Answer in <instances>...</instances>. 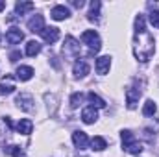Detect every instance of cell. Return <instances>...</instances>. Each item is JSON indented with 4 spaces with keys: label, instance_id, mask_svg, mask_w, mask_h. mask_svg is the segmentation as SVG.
Here are the masks:
<instances>
[{
    "label": "cell",
    "instance_id": "obj_31",
    "mask_svg": "<svg viewBox=\"0 0 159 157\" xmlns=\"http://www.w3.org/2000/svg\"><path fill=\"white\" fill-rule=\"evenodd\" d=\"M0 39H2V35H0Z\"/></svg>",
    "mask_w": 159,
    "mask_h": 157
},
{
    "label": "cell",
    "instance_id": "obj_4",
    "mask_svg": "<svg viewBox=\"0 0 159 157\" xmlns=\"http://www.w3.org/2000/svg\"><path fill=\"white\" fill-rule=\"evenodd\" d=\"M15 104H17V107H19V109H22V111H26V113L35 111L34 98H32V94H28V92H20V94H17Z\"/></svg>",
    "mask_w": 159,
    "mask_h": 157
},
{
    "label": "cell",
    "instance_id": "obj_27",
    "mask_svg": "<svg viewBox=\"0 0 159 157\" xmlns=\"http://www.w3.org/2000/svg\"><path fill=\"white\" fill-rule=\"evenodd\" d=\"M19 59H20V52H17V50H15V52H11V54H9V61H13V63H15V61H19Z\"/></svg>",
    "mask_w": 159,
    "mask_h": 157
},
{
    "label": "cell",
    "instance_id": "obj_21",
    "mask_svg": "<svg viewBox=\"0 0 159 157\" xmlns=\"http://www.w3.org/2000/svg\"><path fill=\"white\" fill-rule=\"evenodd\" d=\"M91 146H93V150L102 152V150H106V148H107V141H106L104 137H94V139L91 141Z\"/></svg>",
    "mask_w": 159,
    "mask_h": 157
},
{
    "label": "cell",
    "instance_id": "obj_11",
    "mask_svg": "<svg viewBox=\"0 0 159 157\" xmlns=\"http://www.w3.org/2000/svg\"><path fill=\"white\" fill-rule=\"evenodd\" d=\"M109 67H111V57L109 56H102L96 59V72L98 74H107L109 72Z\"/></svg>",
    "mask_w": 159,
    "mask_h": 157
},
{
    "label": "cell",
    "instance_id": "obj_16",
    "mask_svg": "<svg viewBox=\"0 0 159 157\" xmlns=\"http://www.w3.org/2000/svg\"><path fill=\"white\" fill-rule=\"evenodd\" d=\"M17 78L20 81H28V79L34 78V69L32 67H26V65H20L17 69Z\"/></svg>",
    "mask_w": 159,
    "mask_h": 157
},
{
    "label": "cell",
    "instance_id": "obj_13",
    "mask_svg": "<svg viewBox=\"0 0 159 157\" xmlns=\"http://www.w3.org/2000/svg\"><path fill=\"white\" fill-rule=\"evenodd\" d=\"M15 91V83H13V76H4L0 81V94H11Z\"/></svg>",
    "mask_w": 159,
    "mask_h": 157
},
{
    "label": "cell",
    "instance_id": "obj_24",
    "mask_svg": "<svg viewBox=\"0 0 159 157\" xmlns=\"http://www.w3.org/2000/svg\"><path fill=\"white\" fill-rule=\"evenodd\" d=\"M87 100L93 104V107H106V102H104L98 94H94V92H89V94H87Z\"/></svg>",
    "mask_w": 159,
    "mask_h": 157
},
{
    "label": "cell",
    "instance_id": "obj_15",
    "mask_svg": "<svg viewBox=\"0 0 159 157\" xmlns=\"http://www.w3.org/2000/svg\"><path fill=\"white\" fill-rule=\"evenodd\" d=\"M19 133H22V135H30L32 133V129H34V122L30 120V118H22L19 124H17V128H15Z\"/></svg>",
    "mask_w": 159,
    "mask_h": 157
},
{
    "label": "cell",
    "instance_id": "obj_2",
    "mask_svg": "<svg viewBox=\"0 0 159 157\" xmlns=\"http://www.w3.org/2000/svg\"><path fill=\"white\" fill-rule=\"evenodd\" d=\"M81 43L89 46V56H94L98 54V50L102 48V43H100V35L94 32V30H87L81 34Z\"/></svg>",
    "mask_w": 159,
    "mask_h": 157
},
{
    "label": "cell",
    "instance_id": "obj_28",
    "mask_svg": "<svg viewBox=\"0 0 159 157\" xmlns=\"http://www.w3.org/2000/svg\"><path fill=\"white\" fill-rule=\"evenodd\" d=\"M83 4H85L83 0H72V6L74 7H83Z\"/></svg>",
    "mask_w": 159,
    "mask_h": 157
},
{
    "label": "cell",
    "instance_id": "obj_14",
    "mask_svg": "<svg viewBox=\"0 0 159 157\" xmlns=\"http://www.w3.org/2000/svg\"><path fill=\"white\" fill-rule=\"evenodd\" d=\"M72 72H74L76 78H85L89 74V65L85 61H76L74 67H72Z\"/></svg>",
    "mask_w": 159,
    "mask_h": 157
},
{
    "label": "cell",
    "instance_id": "obj_1",
    "mask_svg": "<svg viewBox=\"0 0 159 157\" xmlns=\"http://www.w3.org/2000/svg\"><path fill=\"white\" fill-rule=\"evenodd\" d=\"M133 54H135L137 61H141V63H146V61L156 54V39H154V35L146 30L144 15H137V17H135Z\"/></svg>",
    "mask_w": 159,
    "mask_h": 157
},
{
    "label": "cell",
    "instance_id": "obj_18",
    "mask_svg": "<svg viewBox=\"0 0 159 157\" xmlns=\"http://www.w3.org/2000/svg\"><path fill=\"white\" fill-rule=\"evenodd\" d=\"M39 52H41V43H37V41H28V44H26V56L35 57Z\"/></svg>",
    "mask_w": 159,
    "mask_h": 157
},
{
    "label": "cell",
    "instance_id": "obj_5",
    "mask_svg": "<svg viewBox=\"0 0 159 157\" xmlns=\"http://www.w3.org/2000/svg\"><path fill=\"white\" fill-rule=\"evenodd\" d=\"M139 98H141V89H137V87H128L126 89V105H128V109H135L137 104H139Z\"/></svg>",
    "mask_w": 159,
    "mask_h": 157
},
{
    "label": "cell",
    "instance_id": "obj_7",
    "mask_svg": "<svg viewBox=\"0 0 159 157\" xmlns=\"http://www.w3.org/2000/svg\"><path fill=\"white\" fill-rule=\"evenodd\" d=\"M72 142L78 150H85L89 146V137H87L85 131H74L72 133Z\"/></svg>",
    "mask_w": 159,
    "mask_h": 157
},
{
    "label": "cell",
    "instance_id": "obj_9",
    "mask_svg": "<svg viewBox=\"0 0 159 157\" xmlns=\"http://www.w3.org/2000/svg\"><path fill=\"white\" fill-rule=\"evenodd\" d=\"M41 35H43V39L46 41L48 44H54L56 41L59 39V30H57V28H54V26H46V28L43 30V34H41Z\"/></svg>",
    "mask_w": 159,
    "mask_h": 157
},
{
    "label": "cell",
    "instance_id": "obj_17",
    "mask_svg": "<svg viewBox=\"0 0 159 157\" xmlns=\"http://www.w3.org/2000/svg\"><path fill=\"white\" fill-rule=\"evenodd\" d=\"M120 139H122V148H124V150H126V148H129V146H131V144L137 141L129 129H124V131L120 133Z\"/></svg>",
    "mask_w": 159,
    "mask_h": 157
},
{
    "label": "cell",
    "instance_id": "obj_10",
    "mask_svg": "<svg viewBox=\"0 0 159 157\" xmlns=\"http://www.w3.org/2000/svg\"><path fill=\"white\" fill-rule=\"evenodd\" d=\"M6 41L9 44H19L20 41H24V34L19 30V28H9L7 34H6Z\"/></svg>",
    "mask_w": 159,
    "mask_h": 157
},
{
    "label": "cell",
    "instance_id": "obj_22",
    "mask_svg": "<svg viewBox=\"0 0 159 157\" xmlns=\"http://www.w3.org/2000/svg\"><path fill=\"white\" fill-rule=\"evenodd\" d=\"M4 152H6V154H9V155H13V157H26L24 150H22L20 146H15V144L6 146V148H4Z\"/></svg>",
    "mask_w": 159,
    "mask_h": 157
},
{
    "label": "cell",
    "instance_id": "obj_6",
    "mask_svg": "<svg viewBox=\"0 0 159 157\" xmlns=\"http://www.w3.org/2000/svg\"><path fill=\"white\" fill-rule=\"evenodd\" d=\"M44 28H46V26H44L43 15H34V17L28 20V30H30L32 34H43Z\"/></svg>",
    "mask_w": 159,
    "mask_h": 157
},
{
    "label": "cell",
    "instance_id": "obj_30",
    "mask_svg": "<svg viewBox=\"0 0 159 157\" xmlns=\"http://www.w3.org/2000/svg\"><path fill=\"white\" fill-rule=\"evenodd\" d=\"M2 9H6V2H4V0H0V11H2Z\"/></svg>",
    "mask_w": 159,
    "mask_h": 157
},
{
    "label": "cell",
    "instance_id": "obj_20",
    "mask_svg": "<svg viewBox=\"0 0 159 157\" xmlns=\"http://www.w3.org/2000/svg\"><path fill=\"white\" fill-rule=\"evenodd\" d=\"M156 111H157L156 102L154 100H146L144 102V107H143V115L144 117H152V115H156Z\"/></svg>",
    "mask_w": 159,
    "mask_h": 157
},
{
    "label": "cell",
    "instance_id": "obj_25",
    "mask_svg": "<svg viewBox=\"0 0 159 157\" xmlns=\"http://www.w3.org/2000/svg\"><path fill=\"white\" fill-rule=\"evenodd\" d=\"M150 22L154 28H159V9H156V7L150 9Z\"/></svg>",
    "mask_w": 159,
    "mask_h": 157
},
{
    "label": "cell",
    "instance_id": "obj_23",
    "mask_svg": "<svg viewBox=\"0 0 159 157\" xmlns=\"http://www.w3.org/2000/svg\"><path fill=\"white\" fill-rule=\"evenodd\" d=\"M100 2L98 0H94V2H91V11H89V20H98V13H100Z\"/></svg>",
    "mask_w": 159,
    "mask_h": 157
},
{
    "label": "cell",
    "instance_id": "obj_29",
    "mask_svg": "<svg viewBox=\"0 0 159 157\" xmlns=\"http://www.w3.org/2000/svg\"><path fill=\"white\" fill-rule=\"evenodd\" d=\"M4 122H6V126H7V128H13V122H11V118H9V117L4 118Z\"/></svg>",
    "mask_w": 159,
    "mask_h": 157
},
{
    "label": "cell",
    "instance_id": "obj_26",
    "mask_svg": "<svg viewBox=\"0 0 159 157\" xmlns=\"http://www.w3.org/2000/svg\"><path fill=\"white\" fill-rule=\"evenodd\" d=\"M81 100H83V94L81 92H74L70 96V107H78L80 104H81Z\"/></svg>",
    "mask_w": 159,
    "mask_h": 157
},
{
    "label": "cell",
    "instance_id": "obj_19",
    "mask_svg": "<svg viewBox=\"0 0 159 157\" xmlns=\"http://www.w3.org/2000/svg\"><path fill=\"white\" fill-rule=\"evenodd\" d=\"M32 9H34V2H17L15 4V13L17 15H24Z\"/></svg>",
    "mask_w": 159,
    "mask_h": 157
},
{
    "label": "cell",
    "instance_id": "obj_3",
    "mask_svg": "<svg viewBox=\"0 0 159 157\" xmlns=\"http://www.w3.org/2000/svg\"><path fill=\"white\" fill-rule=\"evenodd\" d=\"M63 56L67 59H76L80 56V43L72 35H67L63 43Z\"/></svg>",
    "mask_w": 159,
    "mask_h": 157
},
{
    "label": "cell",
    "instance_id": "obj_8",
    "mask_svg": "<svg viewBox=\"0 0 159 157\" xmlns=\"http://www.w3.org/2000/svg\"><path fill=\"white\" fill-rule=\"evenodd\" d=\"M50 15H52L54 20H65V19L70 17V11H69V7H65V6H54L52 11H50Z\"/></svg>",
    "mask_w": 159,
    "mask_h": 157
},
{
    "label": "cell",
    "instance_id": "obj_12",
    "mask_svg": "<svg viewBox=\"0 0 159 157\" xmlns=\"http://www.w3.org/2000/svg\"><path fill=\"white\" fill-rule=\"evenodd\" d=\"M81 120H83L85 124H94V122L98 120V111H96L93 105L85 107V109L81 111Z\"/></svg>",
    "mask_w": 159,
    "mask_h": 157
}]
</instances>
